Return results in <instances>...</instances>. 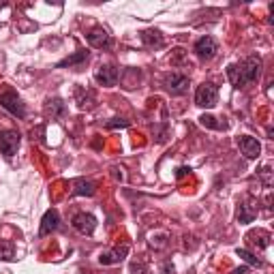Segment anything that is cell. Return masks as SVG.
I'll return each instance as SVG.
<instances>
[{
    "label": "cell",
    "mask_w": 274,
    "mask_h": 274,
    "mask_svg": "<svg viewBox=\"0 0 274 274\" xmlns=\"http://www.w3.org/2000/svg\"><path fill=\"white\" fill-rule=\"evenodd\" d=\"M259 67H261V60L257 56H251L240 65H231L227 69V77L236 88H242V86L251 84V81H255L259 77Z\"/></svg>",
    "instance_id": "obj_1"
},
{
    "label": "cell",
    "mask_w": 274,
    "mask_h": 274,
    "mask_svg": "<svg viewBox=\"0 0 274 274\" xmlns=\"http://www.w3.org/2000/svg\"><path fill=\"white\" fill-rule=\"evenodd\" d=\"M219 101V90L214 84H201L195 92V103L199 107H214Z\"/></svg>",
    "instance_id": "obj_2"
},
{
    "label": "cell",
    "mask_w": 274,
    "mask_h": 274,
    "mask_svg": "<svg viewBox=\"0 0 274 274\" xmlns=\"http://www.w3.org/2000/svg\"><path fill=\"white\" fill-rule=\"evenodd\" d=\"M0 105H3L9 114H13L15 118H24V116H26V107H24L22 99L17 97L15 92H5L3 97H0Z\"/></svg>",
    "instance_id": "obj_3"
},
{
    "label": "cell",
    "mask_w": 274,
    "mask_h": 274,
    "mask_svg": "<svg viewBox=\"0 0 274 274\" xmlns=\"http://www.w3.org/2000/svg\"><path fill=\"white\" fill-rule=\"evenodd\" d=\"M19 148V133L17 131H3L0 133V152L5 157H13Z\"/></svg>",
    "instance_id": "obj_4"
},
{
    "label": "cell",
    "mask_w": 274,
    "mask_h": 274,
    "mask_svg": "<svg viewBox=\"0 0 274 274\" xmlns=\"http://www.w3.org/2000/svg\"><path fill=\"white\" fill-rule=\"evenodd\" d=\"M219 52L217 47V41H214L212 37H201L197 43H195V54L201 58V60H210V58H214Z\"/></svg>",
    "instance_id": "obj_5"
},
{
    "label": "cell",
    "mask_w": 274,
    "mask_h": 274,
    "mask_svg": "<svg viewBox=\"0 0 274 274\" xmlns=\"http://www.w3.org/2000/svg\"><path fill=\"white\" fill-rule=\"evenodd\" d=\"M86 39L92 47H97V50H107V47L112 45V39H110V34H107L105 28H92L86 34Z\"/></svg>",
    "instance_id": "obj_6"
},
{
    "label": "cell",
    "mask_w": 274,
    "mask_h": 274,
    "mask_svg": "<svg viewBox=\"0 0 274 274\" xmlns=\"http://www.w3.org/2000/svg\"><path fill=\"white\" fill-rule=\"evenodd\" d=\"M238 146H240V150H242V154L246 159H257L259 152H261L259 141L255 137H248V135H242L240 139H238Z\"/></svg>",
    "instance_id": "obj_7"
},
{
    "label": "cell",
    "mask_w": 274,
    "mask_h": 274,
    "mask_svg": "<svg viewBox=\"0 0 274 274\" xmlns=\"http://www.w3.org/2000/svg\"><path fill=\"white\" fill-rule=\"evenodd\" d=\"M73 227L77 231H81V234H88L90 236L94 231V227H97V219H94L92 214L81 212V214H77V217H73Z\"/></svg>",
    "instance_id": "obj_8"
},
{
    "label": "cell",
    "mask_w": 274,
    "mask_h": 274,
    "mask_svg": "<svg viewBox=\"0 0 274 274\" xmlns=\"http://www.w3.org/2000/svg\"><path fill=\"white\" fill-rule=\"evenodd\" d=\"M165 86L172 94H184L188 88V77L180 75V73H172L167 79H165Z\"/></svg>",
    "instance_id": "obj_9"
},
{
    "label": "cell",
    "mask_w": 274,
    "mask_h": 274,
    "mask_svg": "<svg viewBox=\"0 0 274 274\" xmlns=\"http://www.w3.org/2000/svg\"><path fill=\"white\" fill-rule=\"evenodd\" d=\"M97 81L101 86H114L116 81H118V69L116 67H112V65H107V67H101L99 71H97Z\"/></svg>",
    "instance_id": "obj_10"
},
{
    "label": "cell",
    "mask_w": 274,
    "mask_h": 274,
    "mask_svg": "<svg viewBox=\"0 0 274 274\" xmlns=\"http://www.w3.org/2000/svg\"><path fill=\"white\" fill-rule=\"evenodd\" d=\"M255 217H257V206H255V201L246 199V201H242V204L238 206V221H240V223H251Z\"/></svg>",
    "instance_id": "obj_11"
},
{
    "label": "cell",
    "mask_w": 274,
    "mask_h": 274,
    "mask_svg": "<svg viewBox=\"0 0 274 274\" xmlns=\"http://www.w3.org/2000/svg\"><path fill=\"white\" fill-rule=\"evenodd\" d=\"M58 223H60V217H58V212L56 210H47L43 214V221H41V236H47V234H52L56 227H58Z\"/></svg>",
    "instance_id": "obj_12"
},
{
    "label": "cell",
    "mask_w": 274,
    "mask_h": 274,
    "mask_svg": "<svg viewBox=\"0 0 274 274\" xmlns=\"http://www.w3.org/2000/svg\"><path fill=\"white\" fill-rule=\"evenodd\" d=\"M127 253H129V246H122V248H116V251L101 253V255H99V261H101L103 266H112V264H118V261H122Z\"/></svg>",
    "instance_id": "obj_13"
},
{
    "label": "cell",
    "mask_w": 274,
    "mask_h": 274,
    "mask_svg": "<svg viewBox=\"0 0 274 274\" xmlns=\"http://www.w3.org/2000/svg\"><path fill=\"white\" fill-rule=\"evenodd\" d=\"M141 39H144V43L148 47H163V37L159 30H146L141 32Z\"/></svg>",
    "instance_id": "obj_14"
},
{
    "label": "cell",
    "mask_w": 274,
    "mask_h": 274,
    "mask_svg": "<svg viewBox=\"0 0 274 274\" xmlns=\"http://www.w3.org/2000/svg\"><path fill=\"white\" fill-rule=\"evenodd\" d=\"M246 238H248V240H251L253 244H257L259 248H268V246H270V234H266V231H251Z\"/></svg>",
    "instance_id": "obj_15"
},
{
    "label": "cell",
    "mask_w": 274,
    "mask_h": 274,
    "mask_svg": "<svg viewBox=\"0 0 274 274\" xmlns=\"http://www.w3.org/2000/svg\"><path fill=\"white\" fill-rule=\"evenodd\" d=\"M73 186H75V188H73L75 195H88V197L94 195V184L88 182V180H75Z\"/></svg>",
    "instance_id": "obj_16"
},
{
    "label": "cell",
    "mask_w": 274,
    "mask_h": 274,
    "mask_svg": "<svg viewBox=\"0 0 274 274\" xmlns=\"http://www.w3.org/2000/svg\"><path fill=\"white\" fill-rule=\"evenodd\" d=\"M86 58H88V52H77V54L69 56V58H65V60H60V62H58V69H62V67H73V65H79V62H84Z\"/></svg>",
    "instance_id": "obj_17"
},
{
    "label": "cell",
    "mask_w": 274,
    "mask_h": 274,
    "mask_svg": "<svg viewBox=\"0 0 274 274\" xmlns=\"http://www.w3.org/2000/svg\"><path fill=\"white\" fill-rule=\"evenodd\" d=\"M47 114H50L52 118H58V116H62L65 114V103L60 99H54L47 103Z\"/></svg>",
    "instance_id": "obj_18"
},
{
    "label": "cell",
    "mask_w": 274,
    "mask_h": 274,
    "mask_svg": "<svg viewBox=\"0 0 274 274\" xmlns=\"http://www.w3.org/2000/svg\"><path fill=\"white\" fill-rule=\"evenodd\" d=\"M236 253H238V257H242V259L246 261V264H251V266H259V268L264 266V261H261V259H257L255 255H251V253L246 251V248H238Z\"/></svg>",
    "instance_id": "obj_19"
},
{
    "label": "cell",
    "mask_w": 274,
    "mask_h": 274,
    "mask_svg": "<svg viewBox=\"0 0 274 274\" xmlns=\"http://www.w3.org/2000/svg\"><path fill=\"white\" fill-rule=\"evenodd\" d=\"M0 257H3V259H13V244L5 242L3 248H0Z\"/></svg>",
    "instance_id": "obj_20"
},
{
    "label": "cell",
    "mask_w": 274,
    "mask_h": 274,
    "mask_svg": "<svg viewBox=\"0 0 274 274\" xmlns=\"http://www.w3.org/2000/svg\"><path fill=\"white\" fill-rule=\"evenodd\" d=\"M199 120H201V124H204V127H210V129H219V124L214 122V120H217V118H212V116H201Z\"/></svg>",
    "instance_id": "obj_21"
},
{
    "label": "cell",
    "mask_w": 274,
    "mask_h": 274,
    "mask_svg": "<svg viewBox=\"0 0 274 274\" xmlns=\"http://www.w3.org/2000/svg\"><path fill=\"white\" fill-rule=\"evenodd\" d=\"M131 272L133 274H146V268L141 264H131Z\"/></svg>",
    "instance_id": "obj_22"
},
{
    "label": "cell",
    "mask_w": 274,
    "mask_h": 274,
    "mask_svg": "<svg viewBox=\"0 0 274 274\" xmlns=\"http://www.w3.org/2000/svg\"><path fill=\"white\" fill-rule=\"evenodd\" d=\"M127 124H129L127 120H116V122H110L107 127H110V129H114V127H127Z\"/></svg>",
    "instance_id": "obj_23"
},
{
    "label": "cell",
    "mask_w": 274,
    "mask_h": 274,
    "mask_svg": "<svg viewBox=\"0 0 274 274\" xmlns=\"http://www.w3.org/2000/svg\"><path fill=\"white\" fill-rule=\"evenodd\" d=\"M163 274H174V268L172 266H165L163 268Z\"/></svg>",
    "instance_id": "obj_24"
},
{
    "label": "cell",
    "mask_w": 274,
    "mask_h": 274,
    "mask_svg": "<svg viewBox=\"0 0 274 274\" xmlns=\"http://www.w3.org/2000/svg\"><path fill=\"white\" fill-rule=\"evenodd\" d=\"M191 170H186V167H180V170H178V176H186Z\"/></svg>",
    "instance_id": "obj_25"
},
{
    "label": "cell",
    "mask_w": 274,
    "mask_h": 274,
    "mask_svg": "<svg viewBox=\"0 0 274 274\" xmlns=\"http://www.w3.org/2000/svg\"><path fill=\"white\" fill-rule=\"evenodd\" d=\"M234 274H246V268H240V270H234Z\"/></svg>",
    "instance_id": "obj_26"
}]
</instances>
